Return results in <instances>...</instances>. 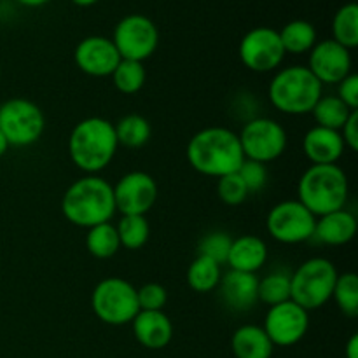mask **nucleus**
Instances as JSON below:
<instances>
[{
	"label": "nucleus",
	"mask_w": 358,
	"mask_h": 358,
	"mask_svg": "<svg viewBox=\"0 0 358 358\" xmlns=\"http://www.w3.org/2000/svg\"><path fill=\"white\" fill-rule=\"evenodd\" d=\"M185 156L192 170L212 178L236 173L245 161L238 133L226 126H208L194 133Z\"/></svg>",
	"instance_id": "f257e3e1"
},
{
	"label": "nucleus",
	"mask_w": 358,
	"mask_h": 358,
	"mask_svg": "<svg viewBox=\"0 0 358 358\" xmlns=\"http://www.w3.org/2000/svg\"><path fill=\"white\" fill-rule=\"evenodd\" d=\"M62 212L77 227L110 222L115 215L114 189L100 175H84L69 185L62 198Z\"/></svg>",
	"instance_id": "f03ea898"
},
{
	"label": "nucleus",
	"mask_w": 358,
	"mask_h": 358,
	"mask_svg": "<svg viewBox=\"0 0 358 358\" xmlns=\"http://www.w3.org/2000/svg\"><path fill=\"white\" fill-rule=\"evenodd\" d=\"M119 149L114 122L105 117H86L77 122L69 136V156L86 175H98L108 168Z\"/></svg>",
	"instance_id": "7ed1b4c3"
},
{
	"label": "nucleus",
	"mask_w": 358,
	"mask_h": 358,
	"mask_svg": "<svg viewBox=\"0 0 358 358\" xmlns=\"http://www.w3.org/2000/svg\"><path fill=\"white\" fill-rule=\"evenodd\" d=\"M348 196V175L338 164H311L297 182V199L315 217L346 208Z\"/></svg>",
	"instance_id": "20e7f679"
},
{
	"label": "nucleus",
	"mask_w": 358,
	"mask_h": 358,
	"mask_svg": "<svg viewBox=\"0 0 358 358\" xmlns=\"http://www.w3.org/2000/svg\"><path fill=\"white\" fill-rule=\"evenodd\" d=\"M322 94L324 86L304 65H290L276 70L268 86L271 105L287 115L311 114Z\"/></svg>",
	"instance_id": "39448f33"
},
{
	"label": "nucleus",
	"mask_w": 358,
	"mask_h": 358,
	"mask_svg": "<svg viewBox=\"0 0 358 358\" xmlns=\"http://www.w3.org/2000/svg\"><path fill=\"white\" fill-rule=\"evenodd\" d=\"M338 275L334 262L329 259H308L290 275V299L308 313L320 310L332 299Z\"/></svg>",
	"instance_id": "423d86ee"
},
{
	"label": "nucleus",
	"mask_w": 358,
	"mask_h": 358,
	"mask_svg": "<svg viewBox=\"0 0 358 358\" xmlns=\"http://www.w3.org/2000/svg\"><path fill=\"white\" fill-rule=\"evenodd\" d=\"M91 308L98 320L107 325L131 324L140 311L135 285L119 276L100 280L91 294Z\"/></svg>",
	"instance_id": "0eeeda50"
},
{
	"label": "nucleus",
	"mask_w": 358,
	"mask_h": 358,
	"mask_svg": "<svg viewBox=\"0 0 358 358\" xmlns=\"http://www.w3.org/2000/svg\"><path fill=\"white\" fill-rule=\"evenodd\" d=\"M44 128V112L35 101L16 96L0 105V131L10 147L34 145L41 140Z\"/></svg>",
	"instance_id": "6e6552de"
},
{
	"label": "nucleus",
	"mask_w": 358,
	"mask_h": 358,
	"mask_svg": "<svg viewBox=\"0 0 358 358\" xmlns=\"http://www.w3.org/2000/svg\"><path fill=\"white\" fill-rule=\"evenodd\" d=\"M245 159L268 164L280 159L289 145L287 129L271 117L248 119L238 133Z\"/></svg>",
	"instance_id": "1a4fd4ad"
},
{
	"label": "nucleus",
	"mask_w": 358,
	"mask_h": 358,
	"mask_svg": "<svg viewBox=\"0 0 358 358\" xmlns=\"http://www.w3.org/2000/svg\"><path fill=\"white\" fill-rule=\"evenodd\" d=\"M317 217L299 201L285 199L273 206L266 217L269 236L283 245L306 243L313 238Z\"/></svg>",
	"instance_id": "9d476101"
},
{
	"label": "nucleus",
	"mask_w": 358,
	"mask_h": 358,
	"mask_svg": "<svg viewBox=\"0 0 358 358\" xmlns=\"http://www.w3.org/2000/svg\"><path fill=\"white\" fill-rule=\"evenodd\" d=\"M112 42L122 59L143 63L159 45V30L145 14H128L115 24Z\"/></svg>",
	"instance_id": "9b49d317"
},
{
	"label": "nucleus",
	"mask_w": 358,
	"mask_h": 358,
	"mask_svg": "<svg viewBox=\"0 0 358 358\" xmlns=\"http://www.w3.org/2000/svg\"><path fill=\"white\" fill-rule=\"evenodd\" d=\"M238 56L250 72L269 73L280 69L287 55L278 30L271 27H255L241 37Z\"/></svg>",
	"instance_id": "f8f14e48"
},
{
	"label": "nucleus",
	"mask_w": 358,
	"mask_h": 358,
	"mask_svg": "<svg viewBox=\"0 0 358 358\" xmlns=\"http://www.w3.org/2000/svg\"><path fill=\"white\" fill-rule=\"evenodd\" d=\"M262 329L271 339L273 346L290 348L303 341L310 329V313L294 303L292 299L280 303L276 306H269L264 317Z\"/></svg>",
	"instance_id": "ddd939ff"
},
{
	"label": "nucleus",
	"mask_w": 358,
	"mask_h": 358,
	"mask_svg": "<svg viewBox=\"0 0 358 358\" xmlns=\"http://www.w3.org/2000/svg\"><path fill=\"white\" fill-rule=\"evenodd\" d=\"M112 189L115 212L121 215H147L157 201V184L147 171H129Z\"/></svg>",
	"instance_id": "4468645a"
},
{
	"label": "nucleus",
	"mask_w": 358,
	"mask_h": 358,
	"mask_svg": "<svg viewBox=\"0 0 358 358\" xmlns=\"http://www.w3.org/2000/svg\"><path fill=\"white\" fill-rule=\"evenodd\" d=\"M308 55H310L306 65L308 70L320 80L322 86H325V84L338 86L345 77L352 73V51L343 48L332 38L318 41Z\"/></svg>",
	"instance_id": "2eb2a0df"
},
{
	"label": "nucleus",
	"mask_w": 358,
	"mask_h": 358,
	"mask_svg": "<svg viewBox=\"0 0 358 358\" xmlns=\"http://www.w3.org/2000/svg\"><path fill=\"white\" fill-rule=\"evenodd\" d=\"M121 59L112 38L103 35L84 37L73 51V62L77 69L86 76L98 77V79L110 77Z\"/></svg>",
	"instance_id": "dca6fc26"
},
{
	"label": "nucleus",
	"mask_w": 358,
	"mask_h": 358,
	"mask_svg": "<svg viewBox=\"0 0 358 358\" xmlns=\"http://www.w3.org/2000/svg\"><path fill=\"white\" fill-rule=\"evenodd\" d=\"M224 304L233 311H250L259 303V278L254 273L229 271L219 283Z\"/></svg>",
	"instance_id": "f3484780"
},
{
	"label": "nucleus",
	"mask_w": 358,
	"mask_h": 358,
	"mask_svg": "<svg viewBox=\"0 0 358 358\" xmlns=\"http://www.w3.org/2000/svg\"><path fill=\"white\" fill-rule=\"evenodd\" d=\"M131 329L138 345L147 350H163L173 339V324L164 311H138Z\"/></svg>",
	"instance_id": "a211bd4d"
},
{
	"label": "nucleus",
	"mask_w": 358,
	"mask_h": 358,
	"mask_svg": "<svg viewBox=\"0 0 358 358\" xmlns=\"http://www.w3.org/2000/svg\"><path fill=\"white\" fill-rule=\"evenodd\" d=\"M346 145L341 133L315 124L303 138V152L311 164H338Z\"/></svg>",
	"instance_id": "6ab92c4d"
},
{
	"label": "nucleus",
	"mask_w": 358,
	"mask_h": 358,
	"mask_svg": "<svg viewBox=\"0 0 358 358\" xmlns=\"http://www.w3.org/2000/svg\"><path fill=\"white\" fill-rule=\"evenodd\" d=\"M357 229L358 222L355 213L341 208L317 217L313 238H317L320 243L329 245V247H343L357 236Z\"/></svg>",
	"instance_id": "aec40b11"
},
{
	"label": "nucleus",
	"mask_w": 358,
	"mask_h": 358,
	"mask_svg": "<svg viewBox=\"0 0 358 358\" xmlns=\"http://www.w3.org/2000/svg\"><path fill=\"white\" fill-rule=\"evenodd\" d=\"M266 261H268V245L262 238L255 236V234H243V236L233 238L226 261L229 269L257 275V271L266 264Z\"/></svg>",
	"instance_id": "412c9836"
},
{
	"label": "nucleus",
	"mask_w": 358,
	"mask_h": 358,
	"mask_svg": "<svg viewBox=\"0 0 358 358\" xmlns=\"http://www.w3.org/2000/svg\"><path fill=\"white\" fill-rule=\"evenodd\" d=\"M231 350L236 358H271L275 346L261 325L247 324L234 331Z\"/></svg>",
	"instance_id": "4be33fe9"
},
{
	"label": "nucleus",
	"mask_w": 358,
	"mask_h": 358,
	"mask_svg": "<svg viewBox=\"0 0 358 358\" xmlns=\"http://www.w3.org/2000/svg\"><path fill=\"white\" fill-rule=\"evenodd\" d=\"M285 55H306L318 42L317 28L306 20L289 21L282 30H278Z\"/></svg>",
	"instance_id": "5701e85b"
},
{
	"label": "nucleus",
	"mask_w": 358,
	"mask_h": 358,
	"mask_svg": "<svg viewBox=\"0 0 358 358\" xmlns=\"http://www.w3.org/2000/svg\"><path fill=\"white\" fill-rule=\"evenodd\" d=\"M119 145L126 149H142L152 135L149 119L140 114H128L114 124Z\"/></svg>",
	"instance_id": "b1692460"
},
{
	"label": "nucleus",
	"mask_w": 358,
	"mask_h": 358,
	"mask_svg": "<svg viewBox=\"0 0 358 358\" xmlns=\"http://www.w3.org/2000/svg\"><path fill=\"white\" fill-rule=\"evenodd\" d=\"M220 278H222V268L215 261L208 257L198 255L191 262L187 269V285L198 294H208L219 289Z\"/></svg>",
	"instance_id": "393cba45"
},
{
	"label": "nucleus",
	"mask_w": 358,
	"mask_h": 358,
	"mask_svg": "<svg viewBox=\"0 0 358 358\" xmlns=\"http://www.w3.org/2000/svg\"><path fill=\"white\" fill-rule=\"evenodd\" d=\"M86 250L94 259H101V261L114 257L121 250L117 229L114 224L105 222L90 227L86 233Z\"/></svg>",
	"instance_id": "a878e982"
},
{
	"label": "nucleus",
	"mask_w": 358,
	"mask_h": 358,
	"mask_svg": "<svg viewBox=\"0 0 358 358\" xmlns=\"http://www.w3.org/2000/svg\"><path fill=\"white\" fill-rule=\"evenodd\" d=\"M352 112V108L346 107L336 94H322V98L311 110V115L315 117L317 126L341 131Z\"/></svg>",
	"instance_id": "bb28decb"
},
{
	"label": "nucleus",
	"mask_w": 358,
	"mask_h": 358,
	"mask_svg": "<svg viewBox=\"0 0 358 358\" xmlns=\"http://www.w3.org/2000/svg\"><path fill=\"white\" fill-rule=\"evenodd\" d=\"M332 41H336L350 51L358 45V6L355 2L345 3L334 14Z\"/></svg>",
	"instance_id": "cd10ccee"
},
{
	"label": "nucleus",
	"mask_w": 358,
	"mask_h": 358,
	"mask_svg": "<svg viewBox=\"0 0 358 358\" xmlns=\"http://www.w3.org/2000/svg\"><path fill=\"white\" fill-rule=\"evenodd\" d=\"M112 84L115 90L122 94H136L142 91L147 83V70L142 62H133V59H121L115 70L112 72Z\"/></svg>",
	"instance_id": "c85d7f7f"
},
{
	"label": "nucleus",
	"mask_w": 358,
	"mask_h": 358,
	"mask_svg": "<svg viewBox=\"0 0 358 358\" xmlns=\"http://www.w3.org/2000/svg\"><path fill=\"white\" fill-rule=\"evenodd\" d=\"M119 243L126 250H140L150 236V227L145 215H122L115 226Z\"/></svg>",
	"instance_id": "c756f323"
},
{
	"label": "nucleus",
	"mask_w": 358,
	"mask_h": 358,
	"mask_svg": "<svg viewBox=\"0 0 358 358\" xmlns=\"http://www.w3.org/2000/svg\"><path fill=\"white\" fill-rule=\"evenodd\" d=\"M332 301L343 315L355 318L358 315V276L353 271L341 273L332 290Z\"/></svg>",
	"instance_id": "7c9ffc66"
},
{
	"label": "nucleus",
	"mask_w": 358,
	"mask_h": 358,
	"mask_svg": "<svg viewBox=\"0 0 358 358\" xmlns=\"http://www.w3.org/2000/svg\"><path fill=\"white\" fill-rule=\"evenodd\" d=\"M290 299V273L273 271L259 278V301L266 306H276Z\"/></svg>",
	"instance_id": "2f4dec72"
},
{
	"label": "nucleus",
	"mask_w": 358,
	"mask_h": 358,
	"mask_svg": "<svg viewBox=\"0 0 358 358\" xmlns=\"http://www.w3.org/2000/svg\"><path fill=\"white\" fill-rule=\"evenodd\" d=\"M231 243L233 238L226 231H212V233L205 234L198 245V255L208 257L215 261L217 264H226L227 255H229Z\"/></svg>",
	"instance_id": "473e14b6"
},
{
	"label": "nucleus",
	"mask_w": 358,
	"mask_h": 358,
	"mask_svg": "<svg viewBox=\"0 0 358 358\" xmlns=\"http://www.w3.org/2000/svg\"><path fill=\"white\" fill-rule=\"evenodd\" d=\"M217 194H219L220 201L227 206H238L248 198L247 187L238 173L217 178Z\"/></svg>",
	"instance_id": "72a5a7b5"
},
{
	"label": "nucleus",
	"mask_w": 358,
	"mask_h": 358,
	"mask_svg": "<svg viewBox=\"0 0 358 358\" xmlns=\"http://www.w3.org/2000/svg\"><path fill=\"white\" fill-rule=\"evenodd\" d=\"M140 311H163L168 303V292L161 283H145L136 289Z\"/></svg>",
	"instance_id": "f704fd0d"
},
{
	"label": "nucleus",
	"mask_w": 358,
	"mask_h": 358,
	"mask_svg": "<svg viewBox=\"0 0 358 358\" xmlns=\"http://www.w3.org/2000/svg\"><path fill=\"white\" fill-rule=\"evenodd\" d=\"M236 173L243 180L248 194L262 191L266 187V184H268V168H266V164L257 163V161L245 159Z\"/></svg>",
	"instance_id": "c9c22d12"
},
{
	"label": "nucleus",
	"mask_w": 358,
	"mask_h": 358,
	"mask_svg": "<svg viewBox=\"0 0 358 358\" xmlns=\"http://www.w3.org/2000/svg\"><path fill=\"white\" fill-rule=\"evenodd\" d=\"M336 96L352 110H358V76L350 73L348 77L338 84V94Z\"/></svg>",
	"instance_id": "e433bc0d"
},
{
	"label": "nucleus",
	"mask_w": 358,
	"mask_h": 358,
	"mask_svg": "<svg viewBox=\"0 0 358 358\" xmlns=\"http://www.w3.org/2000/svg\"><path fill=\"white\" fill-rule=\"evenodd\" d=\"M339 133H341L346 149L355 152L358 149V110L352 112V115H350L348 121L345 122V126H343Z\"/></svg>",
	"instance_id": "4c0bfd02"
},
{
	"label": "nucleus",
	"mask_w": 358,
	"mask_h": 358,
	"mask_svg": "<svg viewBox=\"0 0 358 358\" xmlns=\"http://www.w3.org/2000/svg\"><path fill=\"white\" fill-rule=\"evenodd\" d=\"M346 358H358V334H353L352 338L348 339L345 348Z\"/></svg>",
	"instance_id": "58836bf2"
},
{
	"label": "nucleus",
	"mask_w": 358,
	"mask_h": 358,
	"mask_svg": "<svg viewBox=\"0 0 358 358\" xmlns=\"http://www.w3.org/2000/svg\"><path fill=\"white\" fill-rule=\"evenodd\" d=\"M20 6L23 7H28V9H35V7H42L45 6L48 2H51V0H16Z\"/></svg>",
	"instance_id": "ea45409f"
},
{
	"label": "nucleus",
	"mask_w": 358,
	"mask_h": 358,
	"mask_svg": "<svg viewBox=\"0 0 358 358\" xmlns=\"http://www.w3.org/2000/svg\"><path fill=\"white\" fill-rule=\"evenodd\" d=\"M9 147H10L9 142H7V138L3 136V133L0 131V157L6 156V152L9 150Z\"/></svg>",
	"instance_id": "a19ab883"
},
{
	"label": "nucleus",
	"mask_w": 358,
	"mask_h": 358,
	"mask_svg": "<svg viewBox=\"0 0 358 358\" xmlns=\"http://www.w3.org/2000/svg\"><path fill=\"white\" fill-rule=\"evenodd\" d=\"M72 2L79 7H91L100 2V0H72Z\"/></svg>",
	"instance_id": "79ce46f5"
},
{
	"label": "nucleus",
	"mask_w": 358,
	"mask_h": 358,
	"mask_svg": "<svg viewBox=\"0 0 358 358\" xmlns=\"http://www.w3.org/2000/svg\"><path fill=\"white\" fill-rule=\"evenodd\" d=\"M0 77H2V66H0Z\"/></svg>",
	"instance_id": "37998d69"
}]
</instances>
